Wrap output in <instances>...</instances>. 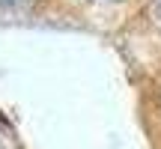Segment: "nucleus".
<instances>
[{
	"label": "nucleus",
	"instance_id": "f03ea898",
	"mask_svg": "<svg viewBox=\"0 0 161 149\" xmlns=\"http://www.w3.org/2000/svg\"><path fill=\"white\" fill-rule=\"evenodd\" d=\"M152 15L161 21V0H152Z\"/></svg>",
	"mask_w": 161,
	"mask_h": 149
},
{
	"label": "nucleus",
	"instance_id": "f257e3e1",
	"mask_svg": "<svg viewBox=\"0 0 161 149\" xmlns=\"http://www.w3.org/2000/svg\"><path fill=\"white\" fill-rule=\"evenodd\" d=\"M33 0H0V6H9V9H15V6H30Z\"/></svg>",
	"mask_w": 161,
	"mask_h": 149
}]
</instances>
